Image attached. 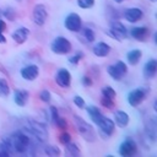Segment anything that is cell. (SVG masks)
I'll list each match as a JSON object with an SVG mask.
<instances>
[{
    "label": "cell",
    "mask_w": 157,
    "mask_h": 157,
    "mask_svg": "<svg viewBox=\"0 0 157 157\" xmlns=\"http://www.w3.org/2000/svg\"><path fill=\"white\" fill-rule=\"evenodd\" d=\"M9 147V150H13L18 153H25L26 151H28L29 146H31V140L29 136L26 135L22 131H16L13 134L10 135L9 139L4 140Z\"/></svg>",
    "instance_id": "obj_1"
},
{
    "label": "cell",
    "mask_w": 157,
    "mask_h": 157,
    "mask_svg": "<svg viewBox=\"0 0 157 157\" xmlns=\"http://www.w3.org/2000/svg\"><path fill=\"white\" fill-rule=\"evenodd\" d=\"M74 125L77 132L86 140V141H94L96 140V131L91 124H88L83 118L78 115H74Z\"/></svg>",
    "instance_id": "obj_2"
},
{
    "label": "cell",
    "mask_w": 157,
    "mask_h": 157,
    "mask_svg": "<svg viewBox=\"0 0 157 157\" xmlns=\"http://www.w3.org/2000/svg\"><path fill=\"white\" fill-rule=\"evenodd\" d=\"M50 49L54 54H58V55H65V54H69L72 49V45H71V42L64 37V36H58L54 38V40L50 44Z\"/></svg>",
    "instance_id": "obj_3"
},
{
    "label": "cell",
    "mask_w": 157,
    "mask_h": 157,
    "mask_svg": "<svg viewBox=\"0 0 157 157\" xmlns=\"http://www.w3.org/2000/svg\"><path fill=\"white\" fill-rule=\"evenodd\" d=\"M147 94H148V88H146V87H137V88L131 90L128 93L126 99H128V103L131 107H137V105H140L145 101Z\"/></svg>",
    "instance_id": "obj_4"
},
{
    "label": "cell",
    "mask_w": 157,
    "mask_h": 157,
    "mask_svg": "<svg viewBox=\"0 0 157 157\" xmlns=\"http://www.w3.org/2000/svg\"><path fill=\"white\" fill-rule=\"evenodd\" d=\"M107 72L113 80L120 81L128 74V66L123 60H118L117 63H114L113 65H109L107 67Z\"/></svg>",
    "instance_id": "obj_5"
},
{
    "label": "cell",
    "mask_w": 157,
    "mask_h": 157,
    "mask_svg": "<svg viewBox=\"0 0 157 157\" xmlns=\"http://www.w3.org/2000/svg\"><path fill=\"white\" fill-rule=\"evenodd\" d=\"M27 129H28V131H29L37 140H39L40 142H44V141L48 139V130H47V128H45L42 123H39V121L29 120Z\"/></svg>",
    "instance_id": "obj_6"
},
{
    "label": "cell",
    "mask_w": 157,
    "mask_h": 157,
    "mask_svg": "<svg viewBox=\"0 0 157 157\" xmlns=\"http://www.w3.org/2000/svg\"><path fill=\"white\" fill-rule=\"evenodd\" d=\"M64 26L70 32H80L82 29V20L81 16L76 12L69 13L64 20Z\"/></svg>",
    "instance_id": "obj_7"
},
{
    "label": "cell",
    "mask_w": 157,
    "mask_h": 157,
    "mask_svg": "<svg viewBox=\"0 0 157 157\" xmlns=\"http://www.w3.org/2000/svg\"><path fill=\"white\" fill-rule=\"evenodd\" d=\"M99 129V134L104 137H110L115 131V123L110 118H107L105 115L96 124Z\"/></svg>",
    "instance_id": "obj_8"
},
{
    "label": "cell",
    "mask_w": 157,
    "mask_h": 157,
    "mask_svg": "<svg viewBox=\"0 0 157 157\" xmlns=\"http://www.w3.org/2000/svg\"><path fill=\"white\" fill-rule=\"evenodd\" d=\"M112 38H114V39H118V40H124L126 37H128V29H126V27L121 23V22H119V21H115V22H113L112 25H110V28H109V31L107 32Z\"/></svg>",
    "instance_id": "obj_9"
},
{
    "label": "cell",
    "mask_w": 157,
    "mask_h": 157,
    "mask_svg": "<svg viewBox=\"0 0 157 157\" xmlns=\"http://www.w3.org/2000/svg\"><path fill=\"white\" fill-rule=\"evenodd\" d=\"M71 78H72L71 72L65 67L58 69V71L55 74V77H54L55 83L61 88H69L71 86Z\"/></svg>",
    "instance_id": "obj_10"
},
{
    "label": "cell",
    "mask_w": 157,
    "mask_h": 157,
    "mask_svg": "<svg viewBox=\"0 0 157 157\" xmlns=\"http://www.w3.org/2000/svg\"><path fill=\"white\" fill-rule=\"evenodd\" d=\"M137 152V145L132 139H125L120 145H119V150L118 153L121 157H131Z\"/></svg>",
    "instance_id": "obj_11"
},
{
    "label": "cell",
    "mask_w": 157,
    "mask_h": 157,
    "mask_svg": "<svg viewBox=\"0 0 157 157\" xmlns=\"http://www.w3.org/2000/svg\"><path fill=\"white\" fill-rule=\"evenodd\" d=\"M32 17H33V22H34L37 26H43V25L47 22V18H48V11H47L45 5H43V4H37V5L33 7Z\"/></svg>",
    "instance_id": "obj_12"
},
{
    "label": "cell",
    "mask_w": 157,
    "mask_h": 157,
    "mask_svg": "<svg viewBox=\"0 0 157 157\" xmlns=\"http://www.w3.org/2000/svg\"><path fill=\"white\" fill-rule=\"evenodd\" d=\"M39 75V67L36 64H28L21 69V76L26 81H34Z\"/></svg>",
    "instance_id": "obj_13"
},
{
    "label": "cell",
    "mask_w": 157,
    "mask_h": 157,
    "mask_svg": "<svg viewBox=\"0 0 157 157\" xmlns=\"http://www.w3.org/2000/svg\"><path fill=\"white\" fill-rule=\"evenodd\" d=\"M142 17H144V12L140 7H129V9H125L124 11V18L129 23H136L141 21Z\"/></svg>",
    "instance_id": "obj_14"
},
{
    "label": "cell",
    "mask_w": 157,
    "mask_h": 157,
    "mask_svg": "<svg viewBox=\"0 0 157 157\" xmlns=\"http://www.w3.org/2000/svg\"><path fill=\"white\" fill-rule=\"evenodd\" d=\"M49 115H50L52 123H53L56 128H59V129H61V130H66L67 123H66V120H65L63 117H60V114H59L56 107L52 105V107L49 108Z\"/></svg>",
    "instance_id": "obj_15"
},
{
    "label": "cell",
    "mask_w": 157,
    "mask_h": 157,
    "mask_svg": "<svg viewBox=\"0 0 157 157\" xmlns=\"http://www.w3.org/2000/svg\"><path fill=\"white\" fill-rule=\"evenodd\" d=\"M129 34L135 39V40H139V42H144L150 36V28L146 27V26H137V27H132L129 32Z\"/></svg>",
    "instance_id": "obj_16"
},
{
    "label": "cell",
    "mask_w": 157,
    "mask_h": 157,
    "mask_svg": "<svg viewBox=\"0 0 157 157\" xmlns=\"http://www.w3.org/2000/svg\"><path fill=\"white\" fill-rule=\"evenodd\" d=\"M157 74V60L156 59H150L145 63L144 69H142V75L146 80H152L155 78Z\"/></svg>",
    "instance_id": "obj_17"
},
{
    "label": "cell",
    "mask_w": 157,
    "mask_h": 157,
    "mask_svg": "<svg viewBox=\"0 0 157 157\" xmlns=\"http://www.w3.org/2000/svg\"><path fill=\"white\" fill-rule=\"evenodd\" d=\"M28 36H29V29H28L27 27H18V28L11 34L12 39H13L17 44H23V43L27 40Z\"/></svg>",
    "instance_id": "obj_18"
},
{
    "label": "cell",
    "mask_w": 157,
    "mask_h": 157,
    "mask_svg": "<svg viewBox=\"0 0 157 157\" xmlns=\"http://www.w3.org/2000/svg\"><path fill=\"white\" fill-rule=\"evenodd\" d=\"M29 98V92L26 90H16L13 92V102L18 107H25L28 102Z\"/></svg>",
    "instance_id": "obj_19"
},
{
    "label": "cell",
    "mask_w": 157,
    "mask_h": 157,
    "mask_svg": "<svg viewBox=\"0 0 157 157\" xmlns=\"http://www.w3.org/2000/svg\"><path fill=\"white\" fill-rule=\"evenodd\" d=\"M92 52H93V54L96 56L104 58V56H108V54L110 53V45L107 44V43H104V42H98L92 48Z\"/></svg>",
    "instance_id": "obj_20"
},
{
    "label": "cell",
    "mask_w": 157,
    "mask_h": 157,
    "mask_svg": "<svg viewBox=\"0 0 157 157\" xmlns=\"http://www.w3.org/2000/svg\"><path fill=\"white\" fill-rule=\"evenodd\" d=\"M114 123L119 128H125L130 123V117L124 110H115L114 112Z\"/></svg>",
    "instance_id": "obj_21"
},
{
    "label": "cell",
    "mask_w": 157,
    "mask_h": 157,
    "mask_svg": "<svg viewBox=\"0 0 157 157\" xmlns=\"http://www.w3.org/2000/svg\"><path fill=\"white\" fill-rule=\"evenodd\" d=\"M86 110H87V114H88L90 119H91L94 124H97V123L104 117V114L101 112V109H99L98 107H96V105H88V107L86 108Z\"/></svg>",
    "instance_id": "obj_22"
},
{
    "label": "cell",
    "mask_w": 157,
    "mask_h": 157,
    "mask_svg": "<svg viewBox=\"0 0 157 157\" xmlns=\"http://www.w3.org/2000/svg\"><path fill=\"white\" fill-rule=\"evenodd\" d=\"M142 58V52L140 49H131L126 53V60L130 65H136Z\"/></svg>",
    "instance_id": "obj_23"
},
{
    "label": "cell",
    "mask_w": 157,
    "mask_h": 157,
    "mask_svg": "<svg viewBox=\"0 0 157 157\" xmlns=\"http://www.w3.org/2000/svg\"><path fill=\"white\" fill-rule=\"evenodd\" d=\"M9 96H10V86H9V82L4 77H0V97L1 98H7Z\"/></svg>",
    "instance_id": "obj_24"
},
{
    "label": "cell",
    "mask_w": 157,
    "mask_h": 157,
    "mask_svg": "<svg viewBox=\"0 0 157 157\" xmlns=\"http://www.w3.org/2000/svg\"><path fill=\"white\" fill-rule=\"evenodd\" d=\"M65 153L67 156H78L80 155V150L75 144L69 142V144L65 145Z\"/></svg>",
    "instance_id": "obj_25"
},
{
    "label": "cell",
    "mask_w": 157,
    "mask_h": 157,
    "mask_svg": "<svg viewBox=\"0 0 157 157\" xmlns=\"http://www.w3.org/2000/svg\"><path fill=\"white\" fill-rule=\"evenodd\" d=\"M101 92H102V96H103V97H107V98L114 99V98L117 97V92H115V90H114L112 86H104Z\"/></svg>",
    "instance_id": "obj_26"
},
{
    "label": "cell",
    "mask_w": 157,
    "mask_h": 157,
    "mask_svg": "<svg viewBox=\"0 0 157 157\" xmlns=\"http://www.w3.org/2000/svg\"><path fill=\"white\" fill-rule=\"evenodd\" d=\"M82 33H83V37L86 38V40H87L88 43L94 42L96 36H94V32H93V29H92V28H90V27H85V28H83V31H82Z\"/></svg>",
    "instance_id": "obj_27"
},
{
    "label": "cell",
    "mask_w": 157,
    "mask_h": 157,
    "mask_svg": "<svg viewBox=\"0 0 157 157\" xmlns=\"http://www.w3.org/2000/svg\"><path fill=\"white\" fill-rule=\"evenodd\" d=\"M44 152L48 155V156H59L61 152H60V150L56 147V146H53V145H49V146H47L45 148H44Z\"/></svg>",
    "instance_id": "obj_28"
},
{
    "label": "cell",
    "mask_w": 157,
    "mask_h": 157,
    "mask_svg": "<svg viewBox=\"0 0 157 157\" xmlns=\"http://www.w3.org/2000/svg\"><path fill=\"white\" fill-rule=\"evenodd\" d=\"M59 142L61 145H66L69 142H71V134L67 132V131H63L60 135H59Z\"/></svg>",
    "instance_id": "obj_29"
},
{
    "label": "cell",
    "mask_w": 157,
    "mask_h": 157,
    "mask_svg": "<svg viewBox=\"0 0 157 157\" xmlns=\"http://www.w3.org/2000/svg\"><path fill=\"white\" fill-rule=\"evenodd\" d=\"M101 104H102L104 108H107V109H112V108H114V99L107 98V97H103V96H102V98H101Z\"/></svg>",
    "instance_id": "obj_30"
},
{
    "label": "cell",
    "mask_w": 157,
    "mask_h": 157,
    "mask_svg": "<svg viewBox=\"0 0 157 157\" xmlns=\"http://www.w3.org/2000/svg\"><path fill=\"white\" fill-rule=\"evenodd\" d=\"M83 58V53L82 52H77L76 54H74L72 56H70L67 60H69V63L70 64H72V65H76V64H78L80 63V60Z\"/></svg>",
    "instance_id": "obj_31"
},
{
    "label": "cell",
    "mask_w": 157,
    "mask_h": 157,
    "mask_svg": "<svg viewBox=\"0 0 157 157\" xmlns=\"http://www.w3.org/2000/svg\"><path fill=\"white\" fill-rule=\"evenodd\" d=\"M77 5L81 9H91L94 5V0H77Z\"/></svg>",
    "instance_id": "obj_32"
},
{
    "label": "cell",
    "mask_w": 157,
    "mask_h": 157,
    "mask_svg": "<svg viewBox=\"0 0 157 157\" xmlns=\"http://www.w3.org/2000/svg\"><path fill=\"white\" fill-rule=\"evenodd\" d=\"M39 99H40L42 102H44V103H49L50 99H52V94H50V92H49L48 90H43V91H40V93H39Z\"/></svg>",
    "instance_id": "obj_33"
},
{
    "label": "cell",
    "mask_w": 157,
    "mask_h": 157,
    "mask_svg": "<svg viewBox=\"0 0 157 157\" xmlns=\"http://www.w3.org/2000/svg\"><path fill=\"white\" fill-rule=\"evenodd\" d=\"M74 104H75L77 108H80V109L85 108V105H86L85 99H83L81 96H75V97H74Z\"/></svg>",
    "instance_id": "obj_34"
},
{
    "label": "cell",
    "mask_w": 157,
    "mask_h": 157,
    "mask_svg": "<svg viewBox=\"0 0 157 157\" xmlns=\"http://www.w3.org/2000/svg\"><path fill=\"white\" fill-rule=\"evenodd\" d=\"M81 83L85 86V87H91L92 86V78L90 77V76H82V78H81Z\"/></svg>",
    "instance_id": "obj_35"
},
{
    "label": "cell",
    "mask_w": 157,
    "mask_h": 157,
    "mask_svg": "<svg viewBox=\"0 0 157 157\" xmlns=\"http://www.w3.org/2000/svg\"><path fill=\"white\" fill-rule=\"evenodd\" d=\"M5 29H6V23H5V21L0 17V33H4Z\"/></svg>",
    "instance_id": "obj_36"
},
{
    "label": "cell",
    "mask_w": 157,
    "mask_h": 157,
    "mask_svg": "<svg viewBox=\"0 0 157 157\" xmlns=\"http://www.w3.org/2000/svg\"><path fill=\"white\" fill-rule=\"evenodd\" d=\"M0 43H6V38L4 37V33H0Z\"/></svg>",
    "instance_id": "obj_37"
},
{
    "label": "cell",
    "mask_w": 157,
    "mask_h": 157,
    "mask_svg": "<svg viewBox=\"0 0 157 157\" xmlns=\"http://www.w3.org/2000/svg\"><path fill=\"white\" fill-rule=\"evenodd\" d=\"M115 2H118V4H120V2H123V1H125V0H114Z\"/></svg>",
    "instance_id": "obj_38"
},
{
    "label": "cell",
    "mask_w": 157,
    "mask_h": 157,
    "mask_svg": "<svg viewBox=\"0 0 157 157\" xmlns=\"http://www.w3.org/2000/svg\"><path fill=\"white\" fill-rule=\"evenodd\" d=\"M151 1H152V2H155V1H156V0H151Z\"/></svg>",
    "instance_id": "obj_39"
}]
</instances>
